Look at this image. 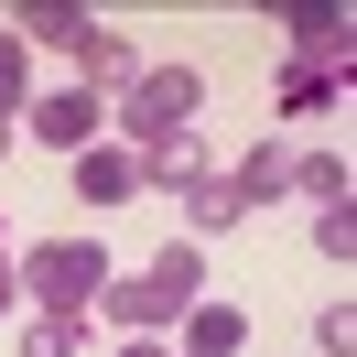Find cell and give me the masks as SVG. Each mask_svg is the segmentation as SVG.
<instances>
[{"mask_svg": "<svg viewBox=\"0 0 357 357\" xmlns=\"http://www.w3.org/2000/svg\"><path fill=\"white\" fill-rule=\"evenodd\" d=\"M11 303H22V282H11V249H0V314H11Z\"/></svg>", "mask_w": 357, "mask_h": 357, "instance_id": "cell-18", "label": "cell"}, {"mask_svg": "<svg viewBox=\"0 0 357 357\" xmlns=\"http://www.w3.org/2000/svg\"><path fill=\"white\" fill-rule=\"evenodd\" d=\"M184 347H195V357H238V347H249V314H238V303H217V292H206V303L184 314Z\"/></svg>", "mask_w": 357, "mask_h": 357, "instance_id": "cell-9", "label": "cell"}, {"mask_svg": "<svg viewBox=\"0 0 357 357\" xmlns=\"http://www.w3.org/2000/svg\"><path fill=\"white\" fill-rule=\"evenodd\" d=\"M335 87H347V76H325V66H292V54H282V109H335Z\"/></svg>", "mask_w": 357, "mask_h": 357, "instance_id": "cell-13", "label": "cell"}, {"mask_svg": "<svg viewBox=\"0 0 357 357\" xmlns=\"http://www.w3.org/2000/svg\"><path fill=\"white\" fill-rule=\"evenodd\" d=\"M314 249H325V260H335V271H347V260H357V217H347V206H325V217H314Z\"/></svg>", "mask_w": 357, "mask_h": 357, "instance_id": "cell-15", "label": "cell"}, {"mask_svg": "<svg viewBox=\"0 0 357 357\" xmlns=\"http://www.w3.org/2000/svg\"><path fill=\"white\" fill-rule=\"evenodd\" d=\"M227 184H238V206H271V195H292V152H282V141H260V152H249Z\"/></svg>", "mask_w": 357, "mask_h": 357, "instance_id": "cell-12", "label": "cell"}, {"mask_svg": "<svg viewBox=\"0 0 357 357\" xmlns=\"http://www.w3.org/2000/svg\"><path fill=\"white\" fill-rule=\"evenodd\" d=\"M292 195H303L314 217H325V206H347L357 184H347V162H335V152H292Z\"/></svg>", "mask_w": 357, "mask_h": 357, "instance_id": "cell-11", "label": "cell"}, {"mask_svg": "<svg viewBox=\"0 0 357 357\" xmlns=\"http://www.w3.org/2000/svg\"><path fill=\"white\" fill-rule=\"evenodd\" d=\"M11 282H22V292H33L44 314H66V325H87V303L109 292V249H98V238H44V249H33L22 271H11Z\"/></svg>", "mask_w": 357, "mask_h": 357, "instance_id": "cell-2", "label": "cell"}, {"mask_svg": "<svg viewBox=\"0 0 357 357\" xmlns=\"http://www.w3.org/2000/svg\"><path fill=\"white\" fill-rule=\"evenodd\" d=\"M195 303H206V249H195V238H174L152 271H109V292H98V314H119L130 335H162V325H184Z\"/></svg>", "mask_w": 357, "mask_h": 357, "instance_id": "cell-1", "label": "cell"}, {"mask_svg": "<svg viewBox=\"0 0 357 357\" xmlns=\"http://www.w3.org/2000/svg\"><path fill=\"white\" fill-rule=\"evenodd\" d=\"M22 54H33V44H22V33H0V119L22 109Z\"/></svg>", "mask_w": 357, "mask_h": 357, "instance_id": "cell-16", "label": "cell"}, {"mask_svg": "<svg viewBox=\"0 0 357 357\" xmlns=\"http://www.w3.org/2000/svg\"><path fill=\"white\" fill-rule=\"evenodd\" d=\"M141 184H174V195H184V184H195V174H217V162H206V141L195 130H162V141H141Z\"/></svg>", "mask_w": 357, "mask_h": 357, "instance_id": "cell-7", "label": "cell"}, {"mask_svg": "<svg viewBox=\"0 0 357 357\" xmlns=\"http://www.w3.org/2000/svg\"><path fill=\"white\" fill-rule=\"evenodd\" d=\"M98 119H109V98H87V87L33 98V141H54V152H87V141H98Z\"/></svg>", "mask_w": 357, "mask_h": 357, "instance_id": "cell-4", "label": "cell"}, {"mask_svg": "<svg viewBox=\"0 0 357 357\" xmlns=\"http://www.w3.org/2000/svg\"><path fill=\"white\" fill-rule=\"evenodd\" d=\"M119 357H162V335H130V347H119Z\"/></svg>", "mask_w": 357, "mask_h": 357, "instance_id": "cell-19", "label": "cell"}, {"mask_svg": "<svg viewBox=\"0 0 357 357\" xmlns=\"http://www.w3.org/2000/svg\"><path fill=\"white\" fill-rule=\"evenodd\" d=\"M206 109V76L195 66H141L130 98H119V119H130V141H162V130H195Z\"/></svg>", "mask_w": 357, "mask_h": 357, "instance_id": "cell-3", "label": "cell"}, {"mask_svg": "<svg viewBox=\"0 0 357 357\" xmlns=\"http://www.w3.org/2000/svg\"><path fill=\"white\" fill-rule=\"evenodd\" d=\"M22 44H44V54H66V66H76V54L98 44V22L76 11V0H33V11H22Z\"/></svg>", "mask_w": 357, "mask_h": 357, "instance_id": "cell-6", "label": "cell"}, {"mask_svg": "<svg viewBox=\"0 0 357 357\" xmlns=\"http://www.w3.org/2000/svg\"><path fill=\"white\" fill-rule=\"evenodd\" d=\"M238 217H249V206H238L227 174H195V184H184V227H195V238H217V227H238Z\"/></svg>", "mask_w": 357, "mask_h": 357, "instance_id": "cell-10", "label": "cell"}, {"mask_svg": "<svg viewBox=\"0 0 357 357\" xmlns=\"http://www.w3.org/2000/svg\"><path fill=\"white\" fill-rule=\"evenodd\" d=\"M314 347L347 357V347H357V314H347V303H325V314H314Z\"/></svg>", "mask_w": 357, "mask_h": 357, "instance_id": "cell-17", "label": "cell"}, {"mask_svg": "<svg viewBox=\"0 0 357 357\" xmlns=\"http://www.w3.org/2000/svg\"><path fill=\"white\" fill-rule=\"evenodd\" d=\"M0 152H11V119H0Z\"/></svg>", "mask_w": 357, "mask_h": 357, "instance_id": "cell-20", "label": "cell"}, {"mask_svg": "<svg viewBox=\"0 0 357 357\" xmlns=\"http://www.w3.org/2000/svg\"><path fill=\"white\" fill-rule=\"evenodd\" d=\"M76 195H87V206L141 195V162H130V152H109V141H87V152H76Z\"/></svg>", "mask_w": 357, "mask_h": 357, "instance_id": "cell-8", "label": "cell"}, {"mask_svg": "<svg viewBox=\"0 0 357 357\" xmlns=\"http://www.w3.org/2000/svg\"><path fill=\"white\" fill-rule=\"evenodd\" d=\"M347 44H357V22H347V11H325V0H303V11H292V66L347 76Z\"/></svg>", "mask_w": 357, "mask_h": 357, "instance_id": "cell-5", "label": "cell"}, {"mask_svg": "<svg viewBox=\"0 0 357 357\" xmlns=\"http://www.w3.org/2000/svg\"><path fill=\"white\" fill-rule=\"evenodd\" d=\"M22 357H87V335H76L66 314H33V325H22Z\"/></svg>", "mask_w": 357, "mask_h": 357, "instance_id": "cell-14", "label": "cell"}]
</instances>
